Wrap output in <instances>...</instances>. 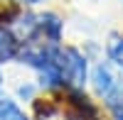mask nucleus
Returning a JSON list of instances; mask_svg holds the SVG:
<instances>
[{
	"label": "nucleus",
	"mask_w": 123,
	"mask_h": 120,
	"mask_svg": "<svg viewBox=\"0 0 123 120\" xmlns=\"http://www.w3.org/2000/svg\"><path fill=\"white\" fill-rule=\"evenodd\" d=\"M57 66L62 69L64 83H71L81 88L86 81V56H81V52H76L74 47H64L57 49Z\"/></svg>",
	"instance_id": "obj_1"
},
{
	"label": "nucleus",
	"mask_w": 123,
	"mask_h": 120,
	"mask_svg": "<svg viewBox=\"0 0 123 120\" xmlns=\"http://www.w3.org/2000/svg\"><path fill=\"white\" fill-rule=\"evenodd\" d=\"M91 83H94V91L101 98H111L116 93V76L108 69V64H96L94 74H91Z\"/></svg>",
	"instance_id": "obj_2"
},
{
	"label": "nucleus",
	"mask_w": 123,
	"mask_h": 120,
	"mask_svg": "<svg viewBox=\"0 0 123 120\" xmlns=\"http://www.w3.org/2000/svg\"><path fill=\"white\" fill-rule=\"evenodd\" d=\"M62 29H64V22H62L54 12L39 15V32L49 39V44H57L59 39H62Z\"/></svg>",
	"instance_id": "obj_3"
},
{
	"label": "nucleus",
	"mask_w": 123,
	"mask_h": 120,
	"mask_svg": "<svg viewBox=\"0 0 123 120\" xmlns=\"http://www.w3.org/2000/svg\"><path fill=\"white\" fill-rule=\"evenodd\" d=\"M20 52V39L12 34V29L0 25V61H10Z\"/></svg>",
	"instance_id": "obj_4"
},
{
	"label": "nucleus",
	"mask_w": 123,
	"mask_h": 120,
	"mask_svg": "<svg viewBox=\"0 0 123 120\" xmlns=\"http://www.w3.org/2000/svg\"><path fill=\"white\" fill-rule=\"evenodd\" d=\"M0 120H27V118H25V113L17 108L15 101L3 98V101H0Z\"/></svg>",
	"instance_id": "obj_5"
},
{
	"label": "nucleus",
	"mask_w": 123,
	"mask_h": 120,
	"mask_svg": "<svg viewBox=\"0 0 123 120\" xmlns=\"http://www.w3.org/2000/svg\"><path fill=\"white\" fill-rule=\"evenodd\" d=\"M108 56H111V61H116L123 69V37H118V34L111 37V42H108Z\"/></svg>",
	"instance_id": "obj_6"
},
{
	"label": "nucleus",
	"mask_w": 123,
	"mask_h": 120,
	"mask_svg": "<svg viewBox=\"0 0 123 120\" xmlns=\"http://www.w3.org/2000/svg\"><path fill=\"white\" fill-rule=\"evenodd\" d=\"M17 93L22 96V98H32V96H35V88H32V86H20Z\"/></svg>",
	"instance_id": "obj_7"
},
{
	"label": "nucleus",
	"mask_w": 123,
	"mask_h": 120,
	"mask_svg": "<svg viewBox=\"0 0 123 120\" xmlns=\"http://www.w3.org/2000/svg\"><path fill=\"white\" fill-rule=\"evenodd\" d=\"M113 115H116V120H123V110H116Z\"/></svg>",
	"instance_id": "obj_8"
},
{
	"label": "nucleus",
	"mask_w": 123,
	"mask_h": 120,
	"mask_svg": "<svg viewBox=\"0 0 123 120\" xmlns=\"http://www.w3.org/2000/svg\"><path fill=\"white\" fill-rule=\"evenodd\" d=\"M25 3H30V5H35V3H42V0H25Z\"/></svg>",
	"instance_id": "obj_9"
},
{
	"label": "nucleus",
	"mask_w": 123,
	"mask_h": 120,
	"mask_svg": "<svg viewBox=\"0 0 123 120\" xmlns=\"http://www.w3.org/2000/svg\"><path fill=\"white\" fill-rule=\"evenodd\" d=\"M0 86H3V76H0Z\"/></svg>",
	"instance_id": "obj_10"
},
{
	"label": "nucleus",
	"mask_w": 123,
	"mask_h": 120,
	"mask_svg": "<svg viewBox=\"0 0 123 120\" xmlns=\"http://www.w3.org/2000/svg\"><path fill=\"white\" fill-rule=\"evenodd\" d=\"M121 98H123V88H121Z\"/></svg>",
	"instance_id": "obj_11"
}]
</instances>
